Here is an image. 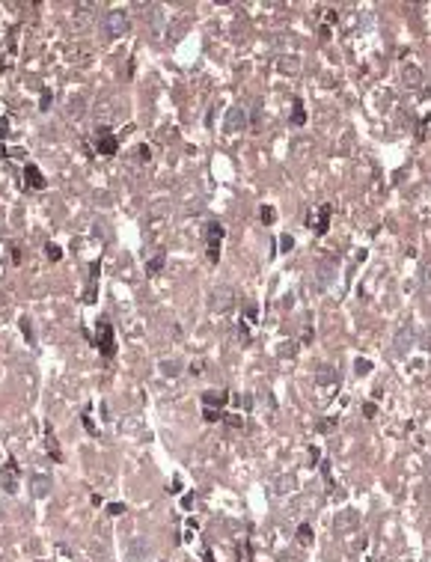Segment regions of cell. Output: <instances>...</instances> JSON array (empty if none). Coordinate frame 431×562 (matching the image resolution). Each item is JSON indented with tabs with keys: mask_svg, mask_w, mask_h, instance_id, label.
<instances>
[{
	"mask_svg": "<svg viewBox=\"0 0 431 562\" xmlns=\"http://www.w3.org/2000/svg\"><path fill=\"white\" fill-rule=\"evenodd\" d=\"M101 33L107 39H119L122 33H128V12L125 9H110L101 15Z\"/></svg>",
	"mask_w": 431,
	"mask_h": 562,
	"instance_id": "1",
	"label": "cell"
},
{
	"mask_svg": "<svg viewBox=\"0 0 431 562\" xmlns=\"http://www.w3.org/2000/svg\"><path fill=\"white\" fill-rule=\"evenodd\" d=\"M96 348H99L104 357H113L116 354V339H113V325L107 318H99L96 325Z\"/></svg>",
	"mask_w": 431,
	"mask_h": 562,
	"instance_id": "2",
	"label": "cell"
},
{
	"mask_svg": "<svg viewBox=\"0 0 431 562\" xmlns=\"http://www.w3.org/2000/svg\"><path fill=\"white\" fill-rule=\"evenodd\" d=\"M0 485L6 494H18V464L15 458H6L3 470H0Z\"/></svg>",
	"mask_w": 431,
	"mask_h": 562,
	"instance_id": "3",
	"label": "cell"
},
{
	"mask_svg": "<svg viewBox=\"0 0 431 562\" xmlns=\"http://www.w3.org/2000/svg\"><path fill=\"white\" fill-rule=\"evenodd\" d=\"M232 303H235V292L229 286H217V289L211 292V300H208V306H211L214 312H226Z\"/></svg>",
	"mask_w": 431,
	"mask_h": 562,
	"instance_id": "4",
	"label": "cell"
},
{
	"mask_svg": "<svg viewBox=\"0 0 431 562\" xmlns=\"http://www.w3.org/2000/svg\"><path fill=\"white\" fill-rule=\"evenodd\" d=\"M96 149H99V155H116V149H119V137L110 134L107 128H99V131H96Z\"/></svg>",
	"mask_w": 431,
	"mask_h": 562,
	"instance_id": "5",
	"label": "cell"
},
{
	"mask_svg": "<svg viewBox=\"0 0 431 562\" xmlns=\"http://www.w3.org/2000/svg\"><path fill=\"white\" fill-rule=\"evenodd\" d=\"M247 128V110L244 107H232L229 110V116H226V125H223V131L226 134H238Z\"/></svg>",
	"mask_w": 431,
	"mask_h": 562,
	"instance_id": "6",
	"label": "cell"
},
{
	"mask_svg": "<svg viewBox=\"0 0 431 562\" xmlns=\"http://www.w3.org/2000/svg\"><path fill=\"white\" fill-rule=\"evenodd\" d=\"M357 524H360V515H357L354 509H345V512L336 515V521H333V532H348V529H354Z\"/></svg>",
	"mask_w": 431,
	"mask_h": 562,
	"instance_id": "7",
	"label": "cell"
},
{
	"mask_svg": "<svg viewBox=\"0 0 431 562\" xmlns=\"http://www.w3.org/2000/svg\"><path fill=\"white\" fill-rule=\"evenodd\" d=\"M220 238H223V226L208 223V259L211 262H217V256H220Z\"/></svg>",
	"mask_w": 431,
	"mask_h": 562,
	"instance_id": "8",
	"label": "cell"
},
{
	"mask_svg": "<svg viewBox=\"0 0 431 562\" xmlns=\"http://www.w3.org/2000/svg\"><path fill=\"white\" fill-rule=\"evenodd\" d=\"M30 494H33L36 500H42V497L51 494V476L33 473V476H30Z\"/></svg>",
	"mask_w": 431,
	"mask_h": 562,
	"instance_id": "9",
	"label": "cell"
},
{
	"mask_svg": "<svg viewBox=\"0 0 431 562\" xmlns=\"http://www.w3.org/2000/svg\"><path fill=\"white\" fill-rule=\"evenodd\" d=\"M24 182H27L33 191H45V185H48L45 176H42V170L36 164H24Z\"/></svg>",
	"mask_w": 431,
	"mask_h": 562,
	"instance_id": "10",
	"label": "cell"
},
{
	"mask_svg": "<svg viewBox=\"0 0 431 562\" xmlns=\"http://www.w3.org/2000/svg\"><path fill=\"white\" fill-rule=\"evenodd\" d=\"M401 81H404L407 87H422V84H425V74H422V68H419V66L407 63V66L401 68Z\"/></svg>",
	"mask_w": 431,
	"mask_h": 562,
	"instance_id": "11",
	"label": "cell"
},
{
	"mask_svg": "<svg viewBox=\"0 0 431 562\" xmlns=\"http://www.w3.org/2000/svg\"><path fill=\"white\" fill-rule=\"evenodd\" d=\"M333 274H336L333 262H318L315 265V283H318V289H327V286H330Z\"/></svg>",
	"mask_w": 431,
	"mask_h": 562,
	"instance_id": "12",
	"label": "cell"
},
{
	"mask_svg": "<svg viewBox=\"0 0 431 562\" xmlns=\"http://www.w3.org/2000/svg\"><path fill=\"white\" fill-rule=\"evenodd\" d=\"M410 345H413V328H410V325H404V328H398L393 348H396V354H404Z\"/></svg>",
	"mask_w": 431,
	"mask_h": 562,
	"instance_id": "13",
	"label": "cell"
},
{
	"mask_svg": "<svg viewBox=\"0 0 431 562\" xmlns=\"http://www.w3.org/2000/svg\"><path fill=\"white\" fill-rule=\"evenodd\" d=\"M226 402H229V393H226V390H208V393H202V405H205V408H217V411H220Z\"/></svg>",
	"mask_w": 431,
	"mask_h": 562,
	"instance_id": "14",
	"label": "cell"
},
{
	"mask_svg": "<svg viewBox=\"0 0 431 562\" xmlns=\"http://www.w3.org/2000/svg\"><path fill=\"white\" fill-rule=\"evenodd\" d=\"M96 283H99V262L90 265V283L83 292V303H96Z\"/></svg>",
	"mask_w": 431,
	"mask_h": 562,
	"instance_id": "15",
	"label": "cell"
},
{
	"mask_svg": "<svg viewBox=\"0 0 431 562\" xmlns=\"http://www.w3.org/2000/svg\"><path fill=\"white\" fill-rule=\"evenodd\" d=\"M274 488H277V494H292L298 488V482H295V476H280L274 482Z\"/></svg>",
	"mask_w": 431,
	"mask_h": 562,
	"instance_id": "16",
	"label": "cell"
},
{
	"mask_svg": "<svg viewBox=\"0 0 431 562\" xmlns=\"http://www.w3.org/2000/svg\"><path fill=\"white\" fill-rule=\"evenodd\" d=\"M315 381H318V384H333V381H336V369H333V366H321V369L315 372Z\"/></svg>",
	"mask_w": 431,
	"mask_h": 562,
	"instance_id": "17",
	"label": "cell"
},
{
	"mask_svg": "<svg viewBox=\"0 0 431 562\" xmlns=\"http://www.w3.org/2000/svg\"><path fill=\"white\" fill-rule=\"evenodd\" d=\"M164 262H166V256H164V253H158V256H152V259L146 262V274H158V271L164 268Z\"/></svg>",
	"mask_w": 431,
	"mask_h": 562,
	"instance_id": "18",
	"label": "cell"
},
{
	"mask_svg": "<svg viewBox=\"0 0 431 562\" xmlns=\"http://www.w3.org/2000/svg\"><path fill=\"white\" fill-rule=\"evenodd\" d=\"M327 220H330V205H321V214H318L315 232H327Z\"/></svg>",
	"mask_w": 431,
	"mask_h": 562,
	"instance_id": "19",
	"label": "cell"
},
{
	"mask_svg": "<svg viewBox=\"0 0 431 562\" xmlns=\"http://www.w3.org/2000/svg\"><path fill=\"white\" fill-rule=\"evenodd\" d=\"M18 325H21V333H24V339H27V342L33 345V342H36V336H33V322H30V318L24 315V318H21Z\"/></svg>",
	"mask_w": 431,
	"mask_h": 562,
	"instance_id": "20",
	"label": "cell"
},
{
	"mask_svg": "<svg viewBox=\"0 0 431 562\" xmlns=\"http://www.w3.org/2000/svg\"><path fill=\"white\" fill-rule=\"evenodd\" d=\"M45 443H48V452H51V455H54V458L60 461V458H63V452H60V446H57V437L51 434V429H48V437H45Z\"/></svg>",
	"mask_w": 431,
	"mask_h": 562,
	"instance_id": "21",
	"label": "cell"
},
{
	"mask_svg": "<svg viewBox=\"0 0 431 562\" xmlns=\"http://www.w3.org/2000/svg\"><path fill=\"white\" fill-rule=\"evenodd\" d=\"M292 122H295V125H303V122H306V113H303V101H300V99H295V113H292Z\"/></svg>",
	"mask_w": 431,
	"mask_h": 562,
	"instance_id": "22",
	"label": "cell"
},
{
	"mask_svg": "<svg viewBox=\"0 0 431 562\" xmlns=\"http://www.w3.org/2000/svg\"><path fill=\"white\" fill-rule=\"evenodd\" d=\"M298 541L300 544H309V541H312V527H309V524H300L298 527Z\"/></svg>",
	"mask_w": 431,
	"mask_h": 562,
	"instance_id": "23",
	"label": "cell"
},
{
	"mask_svg": "<svg viewBox=\"0 0 431 562\" xmlns=\"http://www.w3.org/2000/svg\"><path fill=\"white\" fill-rule=\"evenodd\" d=\"M45 256H48L51 262H60V259H63V250H60L57 244H45Z\"/></svg>",
	"mask_w": 431,
	"mask_h": 562,
	"instance_id": "24",
	"label": "cell"
},
{
	"mask_svg": "<svg viewBox=\"0 0 431 562\" xmlns=\"http://www.w3.org/2000/svg\"><path fill=\"white\" fill-rule=\"evenodd\" d=\"M259 217H262V223H274V220H277V211H274L271 205H265V208L259 211Z\"/></svg>",
	"mask_w": 431,
	"mask_h": 562,
	"instance_id": "25",
	"label": "cell"
},
{
	"mask_svg": "<svg viewBox=\"0 0 431 562\" xmlns=\"http://www.w3.org/2000/svg\"><path fill=\"white\" fill-rule=\"evenodd\" d=\"M161 369H164V375H179V363L176 360H164Z\"/></svg>",
	"mask_w": 431,
	"mask_h": 562,
	"instance_id": "26",
	"label": "cell"
},
{
	"mask_svg": "<svg viewBox=\"0 0 431 562\" xmlns=\"http://www.w3.org/2000/svg\"><path fill=\"white\" fill-rule=\"evenodd\" d=\"M202 417H205L208 423H217V420H223V417H220V411H214V408H205V411H202Z\"/></svg>",
	"mask_w": 431,
	"mask_h": 562,
	"instance_id": "27",
	"label": "cell"
},
{
	"mask_svg": "<svg viewBox=\"0 0 431 562\" xmlns=\"http://www.w3.org/2000/svg\"><path fill=\"white\" fill-rule=\"evenodd\" d=\"M280 68H283V71H292V74H295V71H298L300 66H298V60L292 57V60H283V66H280Z\"/></svg>",
	"mask_w": 431,
	"mask_h": 562,
	"instance_id": "28",
	"label": "cell"
},
{
	"mask_svg": "<svg viewBox=\"0 0 431 562\" xmlns=\"http://www.w3.org/2000/svg\"><path fill=\"white\" fill-rule=\"evenodd\" d=\"M107 515H125V506L122 503H110L107 506Z\"/></svg>",
	"mask_w": 431,
	"mask_h": 562,
	"instance_id": "29",
	"label": "cell"
},
{
	"mask_svg": "<svg viewBox=\"0 0 431 562\" xmlns=\"http://www.w3.org/2000/svg\"><path fill=\"white\" fill-rule=\"evenodd\" d=\"M223 420H226V423H229L232 429H241V426H244V420H241L238 414H232V417H223Z\"/></svg>",
	"mask_w": 431,
	"mask_h": 562,
	"instance_id": "30",
	"label": "cell"
},
{
	"mask_svg": "<svg viewBox=\"0 0 431 562\" xmlns=\"http://www.w3.org/2000/svg\"><path fill=\"white\" fill-rule=\"evenodd\" d=\"M149 146H137V161H149Z\"/></svg>",
	"mask_w": 431,
	"mask_h": 562,
	"instance_id": "31",
	"label": "cell"
},
{
	"mask_svg": "<svg viewBox=\"0 0 431 562\" xmlns=\"http://www.w3.org/2000/svg\"><path fill=\"white\" fill-rule=\"evenodd\" d=\"M48 104H51V93H48V90H42V99H39V107H42V110H48Z\"/></svg>",
	"mask_w": 431,
	"mask_h": 562,
	"instance_id": "32",
	"label": "cell"
},
{
	"mask_svg": "<svg viewBox=\"0 0 431 562\" xmlns=\"http://www.w3.org/2000/svg\"><path fill=\"white\" fill-rule=\"evenodd\" d=\"M280 247H283V250H286V253H289V250H292V247H295V241H292V238H289V235H283V238H280Z\"/></svg>",
	"mask_w": 431,
	"mask_h": 562,
	"instance_id": "33",
	"label": "cell"
},
{
	"mask_svg": "<svg viewBox=\"0 0 431 562\" xmlns=\"http://www.w3.org/2000/svg\"><path fill=\"white\" fill-rule=\"evenodd\" d=\"M6 134H9V119H6V116H0V140H3Z\"/></svg>",
	"mask_w": 431,
	"mask_h": 562,
	"instance_id": "34",
	"label": "cell"
},
{
	"mask_svg": "<svg viewBox=\"0 0 431 562\" xmlns=\"http://www.w3.org/2000/svg\"><path fill=\"white\" fill-rule=\"evenodd\" d=\"M83 426H87V431H90V434H96V426H93V420H90V411L83 414Z\"/></svg>",
	"mask_w": 431,
	"mask_h": 562,
	"instance_id": "35",
	"label": "cell"
},
{
	"mask_svg": "<svg viewBox=\"0 0 431 562\" xmlns=\"http://www.w3.org/2000/svg\"><path fill=\"white\" fill-rule=\"evenodd\" d=\"M354 369H357V372H369V369H372V363H369V360H357V363H354Z\"/></svg>",
	"mask_w": 431,
	"mask_h": 562,
	"instance_id": "36",
	"label": "cell"
},
{
	"mask_svg": "<svg viewBox=\"0 0 431 562\" xmlns=\"http://www.w3.org/2000/svg\"><path fill=\"white\" fill-rule=\"evenodd\" d=\"M333 426H336V420H327V423H321V426H318V431H330Z\"/></svg>",
	"mask_w": 431,
	"mask_h": 562,
	"instance_id": "37",
	"label": "cell"
},
{
	"mask_svg": "<svg viewBox=\"0 0 431 562\" xmlns=\"http://www.w3.org/2000/svg\"><path fill=\"white\" fill-rule=\"evenodd\" d=\"M202 559H205V562H214V556H211V550H205V553H202Z\"/></svg>",
	"mask_w": 431,
	"mask_h": 562,
	"instance_id": "38",
	"label": "cell"
}]
</instances>
